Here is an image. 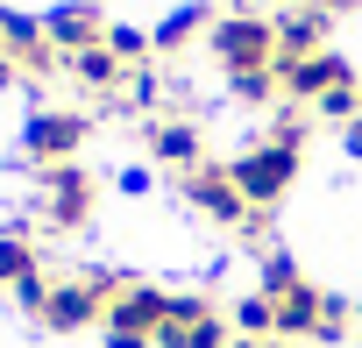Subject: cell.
I'll list each match as a JSON object with an SVG mask.
<instances>
[{
	"mask_svg": "<svg viewBox=\"0 0 362 348\" xmlns=\"http://www.w3.org/2000/svg\"><path fill=\"white\" fill-rule=\"evenodd\" d=\"M206 50L221 57V71H277V15H249V8H228L214 29H206Z\"/></svg>",
	"mask_w": 362,
	"mask_h": 348,
	"instance_id": "1",
	"label": "cell"
},
{
	"mask_svg": "<svg viewBox=\"0 0 362 348\" xmlns=\"http://www.w3.org/2000/svg\"><path fill=\"white\" fill-rule=\"evenodd\" d=\"M121 284H128V277H114V270H71V277H57V284H50V298H43V313H36V320H43L50 334L100 327Z\"/></svg>",
	"mask_w": 362,
	"mask_h": 348,
	"instance_id": "2",
	"label": "cell"
},
{
	"mask_svg": "<svg viewBox=\"0 0 362 348\" xmlns=\"http://www.w3.org/2000/svg\"><path fill=\"white\" fill-rule=\"evenodd\" d=\"M298 156L305 149H291V142H277V135H263V142H249L228 170H235V185H242V199L256 207V214H270L291 185H298Z\"/></svg>",
	"mask_w": 362,
	"mask_h": 348,
	"instance_id": "3",
	"label": "cell"
},
{
	"mask_svg": "<svg viewBox=\"0 0 362 348\" xmlns=\"http://www.w3.org/2000/svg\"><path fill=\"white\" fill-rule=\"evenodd\" d=\"M86 135H93V121H86L78 107H36V114L22 121V163H36V170H50V163H78Z\"/></svg>",
	"mask_w": 362,
	"mask_h": 348,
	"instance_id": "4",
	"label": "cell"
},
{
	"mask_svg": "<svg viewBox=\"0 0 362 348\" xmlns=\"http://www.w3.org/2000/svg\"><path fill=\"white\" fill-rule=\"evenodd\" d=\"M177 192H185V207H192V214H206L214 228H242V235L256 228V207L242 199L235 170H228V163H214V156H206L199 170H185V178H177Z\"/></svg>",
	"mask_w": 362,
	"mask_h": 348,
	"instance_id": "5",
	"label": "cell"
},
{
	"mask_svg": "<svg viewBox=\"0 0 362 348\" xmlns=\"http://www.w3.org/2000/svg\"><path fill=\"white\" fill-rule=\"evenodd\" d=\"M36 178H43V207H36V221H43L50 235H78V228L93 221V199H100L93 170H86V163H50V170H36Z\"/></svg>",
	"mask_w": 362,
	"mask_h": 348,
	"instance_id": "6",
	"label": "cell"
},
{
	"mask_svg": "<svg viewBox=\"0 0 362 348\" xmlns=\"http://www.w3.org/2000/svg\"><path fill=\"white\" fill-rule=\"evenodd\" d=\"M163 320H170V291H163V284L128 277V284L114 291V306H107L100 334H142V341H156V334H163Z\"/></svg>",
	"mask_w": 362,
	"mask_h": 348,
	"instance_id": "7",
	"label": "cell"
},
{
	"mask_svg": "<svg viewBox=\"0 0 362 348\" xmlns=\"http://www.w3.org/2000/svg\"><path fill=\"white\" fill-rule=\"evenodd\" d=\"M277 79H284V100H298V107H320L327 93L355 86V64H348L341 50H313V57H298V64H277Z\"/></svg>",
	"mask_w": 362,
	"mask_h": 348,
	"instance_id": "8",
	"label": "cell"
},
{
	"mask_svg": "<svg viewBox=\"0 0 362 348\" xmlns=\"http://www.w3.org/2000/svg\"><path fill=\"white\" fill-rule=\"evenodd\" d=\"M142 142H149V156H156V163H170V170H177V178L206 163V135H199V121H185V114H156V121L142 128Z\"/></svg>",
	"mask_w": 362,
	"mask_h": 348,
	"instance_id": "9",
	"label": "cell"
},
{
	"mask_svg": "<svg viewBox=\"0 0 362 348\" xmlns=\"http://www.w3.org/2000/svg\"><path fill=\"white\" fill-rule=\"evenodd\" d=\"M43 36H50L57 57H78V50L107 43V15H100V0H64V8H50V15H43Z\"/></svg>",
	"mask_w": 362,
	"mask_h": 348,
	"instance_id": "10",
	"label": "cell"
},
{
	"mask_svg": "<svg viewBox=\"0 0 362 348\" xmlns=\"http://www.w3.org/2000/svg\"><path fill=\"white\" fill-rule=\"evenodd\" d=\"M327 0H305V8H291V15H277V64H298V57H313V50H327Z\"/></svg>",
	"mask_w": 362,
	"mask_h": 348,
	"instance_id": "11",
	"label": "cell"
},
{
	"mask_svg": "<svg viewBox=\"0 0 362 348\" xmlns=\"http://www.w3.org/2000/svg\"><path fill=\"white\" fill-rule=\"evenodd\" d=\"M64 71H71V79H78V86H86L93 100H107V107H114V100L128 93V64H121V57H114L107 43H93V50L64 57Z\"/></svg>",
	"mask_w": 362,
	"mask_h": 348,
	"instance_id": "12",
	"label": "cell"
},
{
	"mask_svg": "<svg viewBox=\"0 0 362 348\" xmlns=\"http://www.w3.org/2000/svg\"><path fill=\"white\" fill-rule=\"evenodd\" d=\"M214 22H221V15L206 8V0H185V8H170V15H163V22L149 29V36H156V57H177L185 43H199V36H206Z\"/></svg>",
	"mask_w": 362,
	"mask_h": 348,
	"instance_id": "13",
	"label": "cell"
},
{
	"mask_svg": "<svg viewBox=\"0 0 362 348\" xmlns=\"http://www.w3.org/2000/svg\"><path fill=\"white\" fill-rule=\"evenodd\" d=\"M320 306H327L320 284H291V291H277V341H313Z\"/></svg>",
	"mask_w": 362,
	"mask_h": 348,
	"instance_id": "14",
	"label": "cell"
},
{
	"mask_svg": "<svg viewBox=\"0 0 362 348\" xmlns=\"http://www.w3.org/2000/svg\"><path fill=\"white\" fill-rule=\"evenodd\" d=\"M228 327H235L242 341H277V298H270V291L235 298V306H228Z\"/></svg>",
	"mask_w": 362,
	"mask_h": 348,
	"instance_id": "15",
	"label": "cell"
},
{
	"mask_svg": "<svg viewBox=\"0 0 362 348\" xmlns=\"http://www.w3.org/2000/svg\"><path fill=\"white\" fill-rule=\"evenodd\" d=\"M43 270V256H36V242L15 228V235H0V284H8V291H22L29 277Z\"/></svg>",
	"mask_w": 362,
	"mask_h": 348,
	"instance_id": "16",
	"label": "cell"
},
{
	"mask_svg": "<svg viewBox=\"0 0 362 348\" xmlns=\"http://www.w3.org/2000/svg\"><path fill=\"white\" fill-rule=\"evenodd\" d=\"M156 348H235V327H228V313H214L199 327H163Z\"/></svg>",
	"mask_w": 362,
	"mask_h": 348,
	"instance_id": "17",
	"label": "cell"
},
{
	"mask_svg": "<svg viewBox=\"0 0 362 348\" xmlns=\"http://www.w3.org/2000/svg\"><path fill=\"white\" fill-rule=\"evenodd\" d=\"M348 334H355V306H348L341 291H327V306H320V327H313V341H327V348H334V341H348Z\"/></svg>",
	"mask_w": 362,
	"mask_h": 348,
	"instance_id": "18",
	"label": "cell"
},
{
	"mask_svg": "<svg viewBox=\"0 0 362 348\" xmlns=\"http://www.w3.org/2000/svg\"><path fill=\"white\" fill-rule=\"evenodd\" d=\"M228 93H235V100H249V107H263V100H277V93H284V79H277V71H235V79H228Z\"/></svg>",
	"mask_w": 362,
	"mask_h": 348,
	"instance_id": "19",
	"label": "cell"
},
{
	"mask_svg": "<svg viewBox=\"0 0 362 348\" xmlns=\"http://www.w3.org/2000/svg\"><path fill=\"white\" fill-rule=\"evenodd\" d=\"M291 284H305V270H298L284 249H270V256H263V291L277 298V291H291Z\"/></svg>",
	"mask_w": 362,
	"mask_h": 348,
	"instance_id": "20",
	"label": "cell"
},
{
	"mask_svg": "<svg viewBox=\"0 0 362 348\" xmlns=\"http://www.w3.org/2000/svg\"><path fill=\"white\" fill-rule=\"evenodd\" d=\"M121 192H128V199H142V192H149V170H142V163H128V170H121Z\"/></svg>",
	"mask_w": 362,
	"mask_h": 348,
	"instance_id": "21",
	"label": "cell"
},
{
	"mask_svg": "<svg viewBox=\"0 0 362 348\" xmlns=\"http://www.w3.org/2000/svg\"><path fill=\"white\" fill-rule=\"evenodd\" d=\"M341 142H348V156H362V114H355V121L341 128Z\"/></svg>",
	"mask_w": 362,
	"mask_h": 348,
	"instance_id": "22",
	"label": "cell"
},
{
	"mask_svg": "<svg viewBox=\"0 0 362 348\" xmlns=\"http://www.w3.org/2000/svg\"><path fill=\"white\" fill-rule=\"evenodd\" d=\"M15 79H22V64H15V57H8V50H0V93H8V86H15Z\"/></svg>",
	"mask_w": 362,
	"mask_h": 348,
	"instance_id": "23",
	"label": "cell"
},
{
	"mask_svg": "<svg viewBox=\"0 0 362 348\" xmlns=\"http://www.w3.org/2000/svg\"><path fill=\"white\" fill-rule=\"evenodd\" d=\"M107 348H156V341H142V334H107Z\"/></svg>",
	"mask_w": 362,
	"mask_h": 348,
	"instance_id": "24",
	"label": "cell"
},
{
	"mask_svg": "<svg viewBox=\"0 0 362 348\" xmlns=\"http://www.w3.org/2000/svg\"><path fill=\"white\" fill-rule=\"evenodd\" d=\"M235 348H291V341H242V334H235Z\"/></svg>",
	"mask_w": 362,
	"mask_h": 348,
	"instance_id": "25",
	"label": "cell"
},
{
	"mask_svg": "<svg viewBox=\"0 0 362 348\" xmlns=\"http://www.w3.org/2000/svg\"><path fill=\"white\" fill-rule=\"evenodd\" d=\"M0 29H8V8H0Z\"/></svg>",
	"mask_w": 362,
	"mask_h": 348,
	"instance_id": "26",
	"label": "cell"
},
{
	"mask_svg": "<svg viewBox=\"0 0 362 348\" xmlns=\"http://www.w3.org/2000/svg\"><path fill=\"white\" fill-rule=\"evenodd\" d=\"M341 8H362V0H341Z\"/></svg>",
	"mask_w": 362,
	"mask_h": 348,
	"instance_id": "27",
	"label": "cell"
},
{
	"mask_svg": "<svg viewBox=\"0 0 362 348\" xmlns=\"http://www.w3.org/2000/svg\"><path fill=\"white\" fill-rule=\"evenodd\" d=\"M355 320H362V298H355Z\"/></svg>",
	"mask_w": 362,
	"mask_h": 348,
	"instance_id": "28",
	"label": "cell"
},
{
	"mask_svg": "<svg viewBox=\"0 0 362 348\" xmlns=\"http://www.w3.org/2000/svg\"><path fill=\"white\" fill-rule=\"evenodd\" d=\"M334 8H341V0H334Z\"/></svg>",
	"mask_w": 362,
	"mask_h": 348,
	"instance_id": "29",
	"label": "cell"
}]
</instances>
